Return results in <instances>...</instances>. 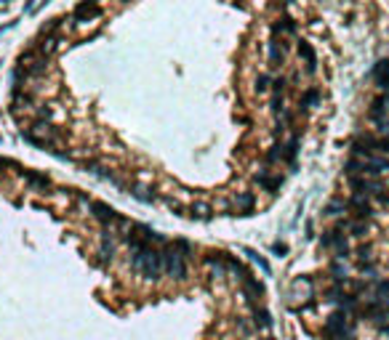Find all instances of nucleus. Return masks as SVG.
<instances>
[{
    "label": "nucleus",
    "mask_w": 389,
    "mask_h": 340,
    "mask_svg": "<svg viewBox=\"0 0 389 340\" xmlns=\"http://www.w3.org/2000/svg\"><path fill=\"white\" fill-rule=\"evenodd\" d=\"M131 266L147 279H160L163 276V250L152 245H144L142 250L131 253Z\"/></svg>",
    "instance_id": "nucleus-1"
},
{
    "label": "nucleus",
    "mask_w": 389,
    "mask_h": 340,
    "mask_svg": "<svg viewBox=\"0 0 389 340\" xmlns=\"http://www.w3.org/2000/svg\"><path fill=\"white\" fill-rule=\"evenodd\" d=\"M354 157H389V138L376 133H360L352 141Z\"/></svg>",
    "instance_id": "nucleus-2"
},
{
    "label": "nucleus",
    "mask_w": 389,
    "mask_h": 340,
    "mask_svg": "<svg viewBox=\"0 0 389 340\" xmlns=\"http://www.w3.org/2000/svg\"><path fill=\"white\" fill-rule=\"evenodd\" d=\"M163 274L171 279H187V258L171 242L163 247Z\"/></svg>",
    "instance_id": "nucleus-3"
},
{
    "label": "nucleus",
    "mask_w": 389,
    "mask_h": 340,
    "mask_svg": "<svg viewBox=\"0 0 389 340\" xmlns=\"http://www.w3.org/2000/svg\"><path fill=\"white\" fill-rule=\"evenodd\" d=\"M323 247L333 255V260H344L349 255L347 237H344L341 231H336V229H331V231H325V234H323Z\"/></svg>",
    "instance_id": "nucleus-4"
},
{
    "label": "nucleus",
    "mask_w": 389,
    "mask_h": 340,
    "mask_svg": "<svg viewBox=\"0 0 389 340\" xmlns=\"http://www.w3.org/2000/svg\"><path fill=\"white\" fill-rule=\"evenodd\" d=\"M347 207L352 210V218L354 221H368L373 218V205H370V197L365 194H352L347 200Z\"/></svg>",
    "instance_id": "nucleus-5"
},
{
    "label": "nucleus",
    "mask_w": 389,
    "mask_h": 340,
    "mask_svg": "<svg viewBox=\"0 0 389 340\" xmlns=\"http://www.w3.org/2000/svg\"><path fill=\"white\" fill-rule=\"evenodd\" d=\"M251 319H253V327H256V335H269L272 332V316H269V311L264 308V306H259V308H251Z\"/></svg>",
    "instance_id": "nucleus-6"
},
{
    "label": "nucleus",
    "mask_w": 389,
    "mask_h": 340,
    "mask_svg": "<svg viewBox=\"0 0 389 340\" xmlns=\"http://www.w3.org/2000/svg\"><path fill=\"white\" fill-rule=\"evenodd\" d=\"M256 184H259V189L275 194V191H280V186H283V175H280V173H269V170H261V173H256Z\"/></svg>",
    "instance_id": "nucleus-7"
},
{
    "label": "nucleus",
    "mask_w": 389,
    "mask_h": 340,
    "mask_svg": "<svg viewBox=\"0 0 389 340\" xmlns=\"http://www.w3.org/2000/svg\"><path fill=\"white\" fill-rule=\"evenodd\" d=\"M112 255H115V239L110 237V231H101L99 253H96V260H93V263L104 266V263H110V260H112Z\"/></svg>",
    "instance_id": "nucleus-8"
},
{
    "label": "nucleus",
    "mask_w": 389,
    "mask_h": 340,
    "mask_svg": "<svg viewBox=\"0 0 389 340\" xmlns=\"http://www.w3.org/2000/svg\"><path fill=\"white\" fill-rule=\"evenodd\" d=\"M203 263L208 269H213V276H224L227 274V253H208L203 258Z\"/></svg>",
    "instance_id": "nucleus-9"
},
{
    "label": "nucleus",
    "mask_w": 389,
    "mask_h": 340,
    "mask_svg": "<svg viewBox=\"0 0 389 340\" xmlns=\"http://www.w3.org/2000/svg\"><path fill=\"white\" fill-rule=\"evenodd\" d=\"M232 205H235V215H251L253 207H256V197L251 191H240Z\"/></svg>",
    "instance_id": "nucleus-10"
},
{
    "label": "nucleus",
    "mask_w": 389,
    "mask_h": 340,
    "mask_svg": "<svg viewBox=\"0 0 389 340\" xmlns=\"http://www.w3.org/2000/svg\"><path fill=\"white\" fill-rule=\"evenodd\" d=\"M56 45H59V37H56V35H46V37L40 35V40H35L32 51H35V53H40L43 59H48V56L56 51Z\"/></svg>",
    "instance_id": "nucleus-11"
},
{
    "label": "nucleus",
    "mask_w": 389,
    "mask_h": 340,
    "mask_svg": "<svg viewBox=\"0 0 389 340\" xmlns=\"http://www.w3.org/2000/svg\"><path fill=\"white\" fill-rule=\"evenodd\" d=\"M373 80L384 93H389V59H381L379 64L373 67Z\"/></svg>",
    "instance_id": "nucleus-12"
},
{
    "label": "nucleus",
    "mask_w": 389,
    "mask_h": 340,
    "mask_svg": "<svg viewBox=\"0 0 389 340\" xmlns=\"http://www.w3.org/2000/svg\"><path fill=\"white\" fill-rule=\"evenodd\" d=\"M19 175L32 186V189H48V186H51V178H48V175L35 173V170H19Z\"/></svg>",
    "instance_id": "nucleus-13"
},
{
    "label": "nucleus",
    "mask_w": 389,
    "mask_h": 340,
    "mask_svg": "<svg viewBox=\"0 0 389 340\" xmlns=\"http://www.w3.org/2000/svg\"><path fill=\"white\" fill-rule=\"evenodd\" d=\"M368 115H370V120H373V117H389V93H381L370 101Z\"/></svg>",
    "instance_id": "nucleus-14"
},
{
    "label": "nucleus",
    "mask_w": 389,
    "mask_h": 340,
    "mask_svg": "<svg viewBox=\"0 0 389 340\" xmlns=\"http://www.w3.org/2000/svg\"><path fill=\"white\" fill-rule=\"evenodd\" d=\"M349 207H347V200H341V197H333V200L328 202V205L323 207V215H328V218H339L344 215Z\"/></svg>",
    "instance_id": "nucleus-15"
},
{
    "label": "nucleus",
    "mask_w": 389,
    "mask_h": 340,
    "mask_svg": "<svg viewBox=\"0 0 389 340\" xmlns=\"http://www.w3.org/2000/svg\"><path fill=\"white\" fill-rule=\"evenodd\" d=\"M93 16H99V5L93 3V0H83L80 5L75 8V19H93Z\"/></svg>",
    "instance_id": "nucleus-16"
},
{
    "label": "nucleus",
    "mask_w": 389,
    "mask_h": 340,
    "mask_svg": "<svg viewBox=\"0 0 389 340\" xmlns=\"http://www.w3.org/2000/svg\"><path fill=\"white\" fill-rule=\"evenodd\" d=\"M189 215H192L195 221H211L213 207L208 205V202H195V205H189Z\"/></svg>",
    "instance_id": "nucleus-17"
},
{
    "label": "nucleus",
    "mask_w": 389,
    "mask_h": 340,
    "mask_svg": "<svg viewBox=\"0 0 389 340\" xmlns=\"http://www.w3.org/2000/svg\"><path fill=\"white\" fill-rule=\"evenodd\" d=\"M298 56H304V61H307V72L312 75V72L317 69V56H315L312 45H309V43H298Z\"/></svg>",
    "instance_id": "nucleus-18"
},
{
    "label": "nucleus",
    "mask_w": 389,
    "mask_h": 340,
    "mask_svg": "<svg viewBox=\"0 0 389 340\" xmlns=\"http://www.w3.org/2000/svg\"><path fill=\"white\" fill-rule=\"evenodd\" d=\"M131 197H133V200H139V202H147V205L157 200V197H155V191H152L149 186H142V184L131 186Z\"/></svg>",
    "instance_id": "nucleus-19"
},
{
    "label": "nucleus",
    "mask_w": 389,
    "mask_h": 340,
    "mask_svg": "<svg viewBox=\"0 0 389 340\" xmlns=\"http://www.w3.org/2000/svg\"><path fill=\"white\" fill-rule=\"evenodd\" d=\"M285 61V48L278 40L269 43V67H280Z\"/></svg>",
    "instance_id": "nucleus-20"
},
{
    "label": "nucleus",
    "mask_w": 389,
    "mask_h": 340,
    "mask_svg": "<svg viewBox=\"0 0 389 340\" xmlns=\"http://www.w3.org/2000/svg\"><path fill=\"white\" fill-rule=\"evenodd\" d=\"M328 274H331V279L333 282H344V279H349V266L344 263V260H333L331 263V269H328Z\"/></svg>",
    "instance_id": "nucleus-21"
},
{
    "label": "nucleus",
    "mask_w": 389,
    "mask_h": 340,
    "mask_svg": "<svg viewBox=\"0 0 389 340\" xmlns=\"http://www.w3.org/2000/svg\"><path fill=\"white\" fill-rule=\"evenodd\" d=\"M275 30V35H280V32H285V35H293L296 32V21H291V19H280L278 24L272 27Z\"/></svg>",
    "instance_id": "nucleus-22"
},
{
    "label": "nucleus",
    "mask_w": 389,
    "mask_h": 340,
    "mask_svg": "<svg viewBox=\"0 0 389 340\" xmlns=\"http://www.w3.org/2000/svg\"><path fill=\"white\" fill-rule=\"evenodd\" d=\"M243 253H245L251 260H253V263H259V269H261L264 274H269V263H267V260H264V258H261V255H259L256 250H251V247H243Z\"/></svg>",
    "instance_id": "nucleus-23"
},
{
    "label": "nucleus",
    "mask_w": 389,
    "mask_h": 340,
    "mask_svg": "<svg viewBox=\"0 0 389 340\" xmlns=\"http://www.w3.org/2000/svg\"><path fill=\"white\" fill-rule=\"evenodd\" d=\"M238 330L243 332V335H256V327H253L251 316H240V319H238Z\"/></svg>",
    "instance_id": "nucleus-24"
},
{
    "label": "nucleus",
    "mask_w": 389,
    "mask_h": 340,
    "mask_svg": "<svg viewBox=\"0 0 389 340\" xmlns=\"http://www.w3.org/2000/svg\"><path fill=\"white\" fill-rule=\"evenodd\" d=\"M171 245H173V247H176V250H179V253H182V255H184V258H187V260H189V258H192V253H195V247H192V245H189V242H187V239H173V242H171Z\"/></svg>",
    "instance_id": "nucleus-25"
},
{
    "label": "nucleus",
    "mask_w": 389,
    "mask_h": 340,
    "mask_svg": "<svg viewBox=\"0 0 389 340\" xmlns=\"http://www.w3.org/2000/svg\"><path fill=\"white\" fill-rule=\"evenodd\" d=\"M373 125H376V136L389 138V117H373Z\"/></svg>",
    "instance_id": "nucleus-26"
},
{
    "label": "nucleus",
    "mask_w": 389,
    "mask_h": 340,
    "mask_svg": "<svg viewBox=\"0 0 389 340\" xmlns=\"http://www.w3.org/2000/svg\"><path fill=\"white\" fill-rule=\"evenodd\" d=\"M317 99H320V93L312 88V90H307V93H304L301 99H298V106H301V109H307L309 104H317Z\"/></svg>",
    "instance_id": "nucleus-27"
},
{
    "label": "nucleus",
    "mask_w": 389,
    "mask_h": 340,
    "mask_svg": "<svg viewBox=\"0 0 389 340\" xmlns=\"http://www.w3.org/2000/svg\"><path fill=\"white\" fill-rule=\"evenodd\" d=\"M269 106H272V112H275V115H278V117L288 112V109H285V96H272V101H269Z\"/></svg>",
    "instance_id": "nucleus-28"
},
{
    "label": "nucleus",
    "mask_w": 389,
    "mask_h": 340,
    "mask_svg": "<svg viewBox=\"0 0 389 340\" xmlns=\"http://www.w3.org/2000/svg\"><path fill=\"white\" fill-rule=\"evenodd\" d=\"M269 83H272V80H269V75H259L256 77V90H259V93H264V90L269 88Z\"/></svg>",
    "instance_id": "nucleus-29"
},
{
    "label": "nucleus",
    "mask_w": 389,
    "mask_h": 340,
    "mask_svg": "<svg viewBox=\"0 0 389 340\" xmlns=\"http://www.w3.org/2000/svg\"><path fill=\"white\" fill-rule=\"evenodd\" d=\"M168 207H171V213H173V215H187V213H184V207L179 205V202H173V200L168 202Z\"/></svg>",
    "instance_id": "nucleus-30"
},
{
    "label": "nucleus",
    "mask_w": 389,
    "mask_h": 340,
    "mask_svg": "<svg viewBox=\"0 0 389 340\" xmlns=\"http://www.w3.org/2000/svg\"><path fill=\"white\" fill-rule=\"evenodd\" d=\"M272 253H278V255H285V253H288V247H285L283 242H275V245H272Z\"/></svg>",
    "instance_id": "nucleus-31"
},
{
    "label": "nucleus",
    "mask_w": 389,
    "mask_h": 340,
    "mask_svg": "<svg viewBox=\"0 0 389 340\" xmlns=\"http://www.w3.org/2000/svg\"><path fill=\"white\" fill-rule=\"evenodd\" d=\"M259 340H275L272 335H264V338H259Z\"/></svg>",
    "instance_id": "nucleus-32"
}]
</instances>
